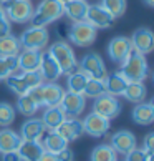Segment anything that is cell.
I'll return each instance as SVG.
<instances>
[{
    "label": "cell",
    "mask_w": 154,
    "mask_h": 161,
    "mask_svg": "<svg viewBox=\"0 0 154 161\" xmlns=\"http://www.w3.org/2000/svg\"><path fill=\"white\" fill-rule=\"evenodd\" d=\"M119 73L126 78L128 83H144L149 75V65H147L146 55L133 50L131 55L121 63Z\"/></svg>",
    "instance_id": "cell-1"
},
{
    "label": "cell",
    "mask_w": 154,
    "mask_h": 161,
    "mask_svg": "<svg viewBox=\"0 0 154 161\" xmlns=\"http://www.w3.org/2000/svg\"><path fill=\"white\" fill-rule=\"evenodd\" d=\"M63 17V3L58 0H41L37 8H33L32 25L33 27H48Z\"/></svg>",
    "instance_id": "cell-2"
},
{
    "label": "cell",
    "mask_w": 154,
    "mask_h": 161,
    "mask_svg": "<svg viewBox=\"0 0 154 161\" xmlns=\"http://www.w3.org/2000/svg\"><path fill=\"white\" fill-rule=\"evenodd\" d=\"M48 53L58 63L63 75H68L70 71L78 68V60H76V55L72 48V45L66 43L65 40H58L55 43H51L48 47Z\"/></svg>",
    "instance_id": "cell-3"
},
{
    "label": "cell",
    "mask_w": 154,
    "mask_h": 161,
    "mask_svg": "<svg viewBox=\"0 0 154 161\" xmlns=\"http://www.w3.org/2000/svg\"><path fill=\"white\" fill-rule=\"evenodd\" d=\"M20 47L23 50H37L41 52L50 42V32L46 27H33L30 25L27 30H23L19 37Z\"/></svg>",
    "instance_id": "cell-4"
},
{
    "label": "cell",
    "mask_w": 154,
    "mask_h": 161,
    "mask_svg": "<svg viewBox=\"0 0 154 161\" xmlns=\"http://www.w3.org/2000/svg\"><path fill=\"white\" fill-rule=\"evenodd\" d=\"M66 37L76 47H90V45L94 43V40H96L98 30L93 25H90L86 20L75 22L72 27H68Z\"/></svg>",
    "instance_id": "cell-5"
},
{
    "label": "cell",
    "mask_w": 154,
    "mask_h": 161,
    "mask_svg": "<svg viewBox=\"0 0 154 161\" xmlns=\"http://www.w3.org/2000/svg\"><path fill=\"white\" fill-rule=\"evenodd\" d=\"M5 17L13 23H27L33 15V5L30 0H10L3 7Z\"/></svg>",
    "instance_id": "cell-6"
},
{
    "label": "cell",
    "mask_w": 154,
    "mask_h": 161,
    "mask_svg": "<svg viewBox=\"0 0 154 161\" xmlns=\"http://www.w3.org/2000/svg\"><path fill=\"white\" fill-rule=\"evenodd\" d=\"M93 113L106 118V120H113L121 113V103L118 100V97H111L108 93H103L94 98Z\"/></svg>",
    "instance_id": "cell-7"
},
{
    "label": "cell",
    "mask_w": 154,
    "mask_h": 161,
    "mask_svg": "<svg viewBox=\"0 0 154 161\" xmlns=\"http://www.w3.org/2000/svg\"><path fill=\"white\" fill-rule=\"evenodd\" d=\"M78 68L85 73L88 78H98L104 80L106 76V65L103 62V58L98 53H88L81 58V62L78 63Z\"/></svg>",
    "instance_id": "cell-8"
},
{
    "label": "cell",
    "mask_w": 154,
    "mask_h": 161,
    "mask_svg": "<svg viewBox=\"0 0 154 161\" xmlns=\"http://www.w3.org/2000/svg\"><path fill=\"white\" fill-rule=\"evenodd\" d=\"M65 113L66 118H78L86 106V97H83L80 93H73V92H65L63 98L58 105Z\"/></svg>",
    "instance_id": "cell-9"
},
{
    "label": "cell",
    "mask_w": 154,
    "mask_h": 161,
    "mask_svg": "<svg viewBox=\"0 0 154 161\" xmlns=\"http://www.w3.org/2000/svg\"><path fill=\"white\" fill-rule=\"evenodd\" d=\"M133 52V45L131 40L128 37H114L109 40L108 43V57L111 58V62H114L118 65H121L126 58L131 55Z\"/></svg>",
    "instance_id": "cell-10"
},
{
    "label": "cell",
    "mask_w": 154,
    "mask_h": 161,
    "mask_svg": "<svg viewBox=\"0 0 154 161\" xmlns=\"http://www.w3.org/2000/svg\"><path fill=\"white\" fill-rule=\"evenodd\" d=\"M81 123H83V131H85L86 135L93 136V138H101V136H104L111 128L109 120H106V118L99 116L93 111L88 113L85 116V120H81Z\"/></svg>",
    "instance_id": "cell-11"
},
{
    "label": "cell",
    "mask_w": 154,
    "mask_h": 161,
    "mask_svg": "<svg viewBox=\"0 0 154 161\" xmlns=\"http://www.w3.org/2000/svg\"><path fill=\"white\" fill-rule=\"evenodd\" d=\"M111 146H113V150L118 154H124L126 156L129 151H133L138 146V140H136L134 133H131V131L119 130L111 136Z\"/></svg>",
    "instance_id": "cell-12"
},
{
    "label": "cell",
    "mask_w": 154,
    "mask_h": 161,
    "mask_svg": "<svg viewBox=\"0 0 154 161\" xmlns=\"http://www.w3.org/2000/svg\"><path fill=\"white\" fill-rule=\"evenodd\" d=\"M85 20L93 25L96 30H103V28H109L114 23V19L106 12L101 5H90L86 12Z\"/></svg>",
    "instance_id": "cell-13"
},
{
    "label": "cell",
    "mask_w": 154,
    "mask_h": 161,
    "mask_svg": "<svg viewBox=\"0 0 154 161\" xmlns=\"http://www.w3.org/2000/svg\"><path fill=\"white\" fill-rule=\"evenodd\" d=\"M131 45H133V50L138 52V53H143V55H147L151 53L154 48V35L149 28H138L134 30V33L131 35Z\"/></svg>",
    "instance_id": "cell-14"
},
{
    "label": "cell",
    "mask_w": 154,
    "mask_h": 161,
    "mask_svg": "<svg viewBox=\"0 0 154 161\" xmlns=\"http://www.w3.org/2000/svg\"><path fill=\"white\" fill-rule=\"evenodd\" d=\"M38 71H40V75H41V78H43L45 83H55L63 75L60 67H58V63L53 60V57L50 55L48 52L41 53Z\"/></svg>",
    "instance_id": "cell-15"
},
{
    "label": "cell",
    "mask_w": 154,
    "mask_h": 161,
    "mask_svg": "<svg viewBox=\"0 0 154 161\" xmlns=\"http://www.w3.org/2000/svg\"><path fill=\"white\" fill-rule=\"evenodd\" d=\"M41 93V106H58L65 95V90L58 83H41L40 85Z\"/></svg>",
    "instance_id": "cell-16"
},
{
    "label": "cell",
    "mask_w": 154,
    "mask_h": 161,
    "mask_svg": "<svg viewBox=\"0 0 154 161\" xmlns=\"http://www.w3.org/2000/svg\"><path fill=\"white\" fill-rule=\"evenodd\" d=\"M55 131L61 136V138L66 140L68 143L78 140L81 135H85V131H83V123L78 118H66Z\"/></svg>",
    "instance_id": "cell-17"
},
{
    "label": "cell",
    "mask_w": 154,
    "mask_h": 161,
    "mask_svg": "<svg viewBox=\"0 0 154 161\" xmlns=\"http://www.w3.org/2000/svg\"><path fill=\"white\" fill-rule=\"evenodd\" d=\"M45 126L41 123L40 118H35L30 116L28 120L22 125V130H20V136L22 140H30V141H40V138L45 135Z\"/></svg>",
    "instance_id": "cell-18"
},
{
    "label": "cell",
    "mask_w": 154,
    "mask_h": 161,
    "mask_svg": "<svg viewBox=\"0 0 154 161\" xmlns=\"http://www.w3.org/2000/svg\"><path fill=\"white\" fill-rule=\"evenodd\" d=\"M133 121L136 125H141V126H147V125L154 123V105L151 101H141V103H136V106L131 111Z\"/></svg>",
    "instance_id": "cell-19"
},
{
    "label": "cell",
    "mask_w": 154,
    "mask_h": 161,
    "mask_svg": "<svg viewBox=\"0 0 154 161\" xmlns=\"http://www.w3.org/2000/svg\"><path fill=\"white\" fill-rule=\"evenodd\" d=\"M88 2L86 0H70L63 3V17H68L73 23L75 22H83L88 12Z\"/></svg>",
    "instance_id": "cell-20"
},
{
    "label": "cell",
    "mask_w": 154,
    "mask_h": 161,
    "mask_svg": "<svg viewBox=\"0 0 154 161\" xmlns=\"http://www.w3.org/2000/svg\"><path fill=\"white\" fill-rule=\"evenodd\" d=\"M40 58H41V52H37V50H20V53L17 55L19 71L25 73V71H35V70H38Z\"/></svg>",
    "instance_id": "cell-21"
},
{
    "label": "cell",
    "mask_w": 154,
    "mask_h": 161,
    "mask_svg": "<svg viewBox=\"0 0 154 161\" xmlns=\"http://www.w3.org/2000/svg\"><path fill=\"white\" fill-rule=\"evenodd\" d=\"M103 81H104V92L108 95H111V97H123V92L128 85L126 78H124L119 71L106 73Z\"/></svg>",
    "instance_id": "cell-22"
},
{
    "label": "cell",
    "mask_w": 154,
    "mask_h": 161,
    "mask_svg": "<svg viewBox=\"0 0 154 161\" xmlns=\"http://www.w3.org/2000/svg\"><path fill=\"white\" fill-rule=\"evenodd\" d=\"M43 151L45 150L40 141H30V140H22L19 150H17L22 161H38Z\"/></svg>",
    "instance_id": "cell-23"
},
{
    "label": "cell",
    "mask_w": 154,
    "mask_h": 161,
    "mask_svg": "<svg viewBox=\"0 0 154 161\" xmlns=\"http://www.w3.org/2000/svg\"><path fill=\"white\" fill-rule=\"evenodd\" d=\"M41 123H43L45 130H56L60 125L66 120V116H65V113L61 111L60 106H46L45 111H43V116L40 118Z\"/></svg>",
    "instance_id": "cell-24"
},
{
    "label": "cell",
    "mask_w": 154,
    "mask_h": 161,
    "mask_svg": "<svg viewBox=\"0 0 154 161\" xmlns=\"http://www.w3.org/2000/svg\"><path fill=\"white\" fill-rule=\"evenodd\" d=\"M22 143V136L20 133L10 130V128H3L0 130V153H8V151H17Z\"/></svg>",
    "instance_id": "cell-25"
},
{
    "label": "cell",
    "mask_w": 154,
    "mask_h": 161,
    "mask_svg": "<svg viewBox=\"0 0 154 161\" xmlns=\"http://www.w3.org/2000/svg\"><path fill=\"white\" fill-rule=\"evenodd\" d=\"M41 146H43L45 151H50V153L56 154V153H60L61 150H65V148H68V141L65 138H61L55 130H51V131H48V133L43 136Z\"/></svg>",
    "instance_id": "cell-26"
},
{
    "label": "cell",
    "mask_w": 154,
    "mask_h": 161,
    "mask_svg": "<svg viewBox=\"0 0 154 161\" xmlns=\"http://www.w3.org/2000/svg\"><path fill=\"white\" fill-rule=\"evenodd\" d=\"M86 81H88V76L83 73L80 68L70 71V73L66 75V86H68V92L83 95V92H85V86H86Z\"/></svg>",
    "instance_id": "cell-27"
},
{
    "label": "cell",
    "mask_w": 154,
    "mask_h": 161,
    "mask_svg": "<svg viewBox=\"0 0 154 161\" xmlns=\"http://www.w3.org/2000/svg\"><path fill=\"white\" fill-rule=\"evenodd\" d=\"M123 97L131 103H141L147 97V88L144 86V83H128L123 92Z\"/></svg>",
    "instance_id": "cell-28"
},
{
    "label": "cell",
    "mask_w": 154,
    "mask_h": 161,
    "mask_svg": "<svg viewBox=\"0 0 154 161\" xmlns=\"http://www.w3.org/2000/svg\"><path fill=\"white\" fill-rule=\"evenodd\" d=\"M22 50L20 42L15 35H7L0 38V57H10V55H19Z\"/></svg>",
    "instance_id": "cell-29"
},
{
    "label": "cell",
    "mask_w": 154,
    "mask_h": 161,
    "mask_svg": "<svg viewBox=\"0 0 154 161\" xmlns=\"http://www.w3.org/2000/svg\"><path fill=\"white\" fill-rule=\"evenodd\" d=\"M90 161H118V153L111 145H98L93 148Z\"/></svg>",
    "instance_id": "cell-30"
},
{
    "label": "cell",
    "mask_w": 154,
    "mask_h": 161,
    "mask_svg": "<svg viewBox=\"0 0 154 161\" xmlns=\"http://www.w3.org/2000/svg\"><path fill=\"white\" fill-rule=\"evenodd\" d=\"M38 108H40V106L35 103L33 98L28 93L20 95L19 100H17V110H19V113H22V115L27 116V118L35 116V113L38 111Z\"/></svg>",
    "instance_id": "cell-31"
},
{
    "label": "cell",
    "mask_w": 154,
    "mask_h": 161,
    "mask_svg": "<svg viewBox=\"0 0 154 161\" xmlns=\"http://www.w3.org/2000/svg\"><path fill=\"white\" fill-rule=\"evenodd\" d=\"M5 85H7L12 92H13L15 95H25L28 90H30V86H28V83L25 80V76H23V73H19V75H10L8 78H5Z\"/></svg>",
    "instance_id": "cell-32"
},
{
    "label": "cell",
    "mask_w": 154,
    "mask_h": 161,
    "mask_svg": "<svg viewBox=\"0 0 154 161\" xmlns=\"http://www.w3.org/2000/svg\"><path fill=\"white\" fill-rule=\"evenodd\" d=\"M19 71V62H17V55L10 57H0V80L8 78Z\"/></svg>",
    "instance_id": "cell-33"
},
{
    "label": "cell",
    "mask_w": 154,
    "mask_h": 161,
    "mask_svg": "<svg viewBox=\"0 0 154 161\" xmlns=\"http://www.w3.org/2000/svg\"><path fill=\"white\" fill-rule=\"evenodd\" d=\"M101 7L113 19H119L126 12V0H101Z\"/></svg>",
    "instance_id": "cell-34"
},
{
    "label": "cell",
    "mask_w": 154,
    "mask_h": 161,
    "mask_svg": "<svg viewBox=\"0 0 154 161\" xmlns=\"http://www.w3.org/2000/svg\"><path fill=\"white\" fill-rule=\"evenodd\" d=\"M15 108L7 101H0V126L2 128H8L12 123L15 121Z\"/></svg>",
    "instance_id": "cell-35"
},
{
    "label": "cell",
    "mask_w": 154,
    "mask_h": 161,
    "mask_svg": "<svg viewBox=\"0 0 154 161\" xmlns=\"http://www.w3.org/2000/svg\"><path fill=\"white\" fill-rule=\"evenodd\" d=\"M103 93H106V92H104V81H103V80L88 78L86 86H85V92H83V97L96 98V97H99V95H103Z\"/></svg>",
    "instance_id": "cell-36"
},
{
    "label": "cell",
    "mask_w": 154,
    "mask_h": 161,
    "mask_svg": "<svg viewBox=\"0 0 154 161\" xmlns=\"http://www.w3.org/2000/svg\"><path fill=\"white\" fill-rule=\"evenodd\" d=\"M126 161H152V153H146L143 148L136 146L126 154Z\"/></svg>",
    "instance_id": "cell-37"
},
{
    "label": "cell",
    "mask_w": 154,
    "mask_h": 161,
    "mask_svg": "<svg viewBox=\"0 0 154 161\" xmlns=\"http://www.w3.org/2000/svg\"><path fill=\"white\" fill-rule=\"evenodd\" d=\"M143 150L146 153H152L154 151V133H147L144 136V146Z\"/></svg>",
    "instance_id": "cell-38"
},
{
    "label": "cell",
    "mask_w": 154,
    "mask_h": 161,
    "mask_svg": "<svg viewBox=\"0 0 154 161\" xmlns=\"http://www.w3.org/2000/svg\"><path fill=\"white\" fill-rule=\"evenodd\" d=\"M12 33V23L8 19H3L0 22V38L2 37H7V35Z\"/></svg>",
    "instance_id": "cell-39"
},
{
    "label": "cell",
    "mask_w": 154,
    "mask_h": 161,
    "mask_svg": "<svg viewBox=\"0 0 154 161\" xmlns=\"http://www.w3.org/2000/svg\"><path fill=\"white\" fill-rule=\"evenodd\" d=\"M56 156L60 161H73V151L70 148H65L60 153H56Z\"/></svg>",
    "instance_id": "cell-40"
},
{
    "label": "cell",
    "mask_w": 154,
    "mask_h": 161,
    "mask_svg": "<svg viewBox=\"0 0 154 161\" xmlns=\"http://www.w3.org/2000/svg\"><path fill=\"white\" fill-rule=\"evenodd\" d=\"M2 161H22V159L17 151H8V153H2Z\"/></svg>",
    "instance_id": "cell-41"
},
{
    "label": "cell",
    "mask_w": 154,
    "mask_h": 161,
    "mask_svg": "<svg viewBox=\"0 0 154 161\" xmlns=\"http://www.w3.org/2000/svg\"><path fill=\"white\" fill-rule=\"evenodd\" d=\"M38 161H60L58 156L55 153H50V151H43L41 153V156L38 158Z\"/></svg>",
    "instance_id": "cell-42"
},
{
    "label": "cell",
    "mask_w": 154,
    "mask_h": 161,
    "mask_svg": "<svg viewBox=\"0 0 154 161\" xmlns=\"http://www.w3.org/2000/svg\"><path fill=\"white\" fill-rule=\"evenodd\" d=\"M3 19H7V17H5V12H3V7H2V5H0V22H2Z\"/></svg>",
    "instance_id": "cell-43"
},
{
    "label": "cell",
    "mask_w": 154,
    "mask_h": 161,
    "mask_svg": "<svg viewBox=\"0 0 154 161\" xmlns=\"http://www.w3.org/2000/svg\"><path fill=\"white\" fill-rule=\"evenodd\" d=\"M144 3L147 7H154V0H144Z\"/></svg>",
    "instance_id": "cell-44"
},
{
    "label": "cell",
    "mask_w": 154,
    "mask_h": 161,
    "mask_svg": "<svg viewBox=\"0 0 154 161\" xmlns=\"http://www.w3.org/2000/svg\"><path fill=\"white\" fill-rule=\"evenodd\" d=\"M60 3H66V2H70V0H58Z\"/></svg>",
    "instance_id": "cell-45"
},
{
    "label": "cell",
    "mask_w": 154,
    "mask_h": 161,
    "mask_svg": "<svg viewBox=\"0 0 154 161\" xmlns=\"http://www.w3.org/2000/svg\"><path fill=\"white\" fill-rule=\"evenodd\" d=\"M0 2H2V3H7V2H10V0H0Z\"/></svg>",
    "instance_id": "cell-46"
},
{
    "label": "cell",
    "mask_w": 154,
    "mask_h": 161,
    "mask_svg": "<svg viewBox=\"0 0 154 161\" xmlns=\"http://www.w3.org/2000/svg\"><path fill=\"white\" fill-rule=\"evenodd\" d=\"M30 2H32V0H30Z\"/></svg>",
    "instance_id": "cell-47"
}]
</instances>
